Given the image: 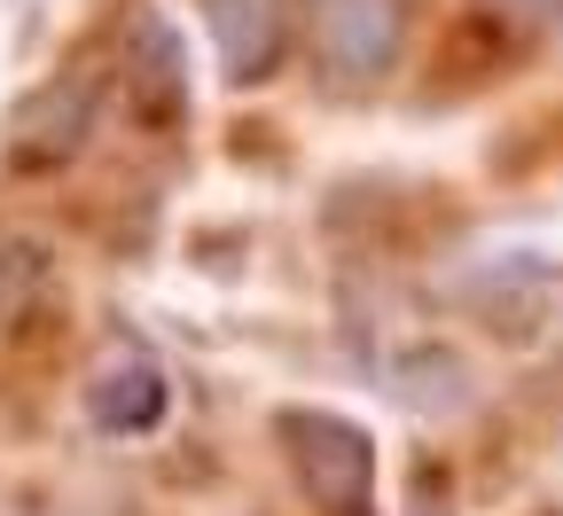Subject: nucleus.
Here are the masks:
<instances>
[{
    "mask_svg": "<svg viewBox=\"0 0 563 516\" xmlns=\"http://www.w3.org/2000/svg\"><path fill=\"white\" fill-rule=\"evenodd\" d=\"M274 430H282L290 470H298V485L313 493L321 516H368L376 508V447H368V430L352 415H336V407H282Z\"/></svg>",
    "mask_w": 563,
    "mask_h": 516,
    "instance_id": "f257e3e1",
    "label": "nucleus"
},
{
    "mask_svg": "<svg viewBox=\"0 0 563 516\" xmlns=\"http://www.w3.org/2000/svg\"><path fill=\"white\" fill-rule=\"evenodd\" d=\"M306 40L329 87H384L407 47V0H306Z\"/></svg>",
    "mask_w": 563,
    "mask_h": 516,
    "instance_id": "f03ea898",
    "label": "nucleus"
},
{
    "mask_svg": "<svg viewBox=\"0 0 563 516\" xmlns=\"http://www.w3.org/2000/svg\"><path fill=\"white\" fill-rule=\"evenodd\" d=\"M95 133V79L79 70H63V79H40L16 110H9V141H0V157L9 173H55L87 150Z\"/></svg>",
    "mask_w": 563,
    "mask_h": 516,
    "instance_id": "7ed1b4c3",
    "label": "nucleus"
},
{
    "mask_svg": "<svg viewBox=\"0 0 563 516\" xmlns=\"http://www.w3.org/2000/svg\"><path fill=\"white\" fill-rule=\"evenodd\" d=\"M118 87L141 125H180L188 118V47L157 9H133L118 32Z\"/></svg>",
    "mask_w": 563,
    "mask_h": 516,
    "instance_id": "20e7f679",
    "label": "nucleus"
},
{
    "mask_svg": "<svg viewBox=\"0 0 563 516\" xmlns=\"http://www.w3.org/2000/svg\"><path fill=\"white\" fill-rule=\"evenodd\" d=\"M79 399H87V422H95L102 438H141V430L165 422L173 384H165V367L141 360V352H102V360L87 367Z\"/></svg>",
    "mask_w": 563,
    "mask_h": 516,
    "instance_id": "39448f33",
    "label": "nucleus"
},
{
    "mask_svg": "<svg viewBox=\"0 0 563 516\" xmlns=\"http://www.w3.org/2000/svg\"><path fill=\"white\" fill-rule=\"evenodd\" d=\"M203 24L220 40V63L235 87H258L274 79L282 47H290V17H282V0H203Z\"/></svg>",
    "mask_w": 563,
    "mask_h": 516,
    "instance_id": "423d86ee",
    "label": "nucleus"
},
{
    "mask_svg": "<svg viewBox=\"0 0 563 516\" xmlns=\"http://www.w3.org/2000/svg\"><path fill=\"white\" fill-rule=\"evenodd\" d=\"M47 282V259H40V243H24V235H0V321H9L32 289Z\"/></svg>",
    "mask_w": 563,
    "mask_h": 516,
    "instance_id": "0eeeda50",
    "label": "nucleus"
},
{
    "mask_svg": "<svg viewBox=\"0 0 563 516\" xmlns=\"http://www.w3.org/2000/svg\"><path fill=\"white\" fill-rule=\"evenodd\" d=\"M493 17H509V24H525V32H548V24H563V0H485Z\"/></svg>",
    "mask_w": 563,
    "mask_h": 516,
    "instance_id": "6e6552de",
    "label": "nucleus"
}]
</instances>
